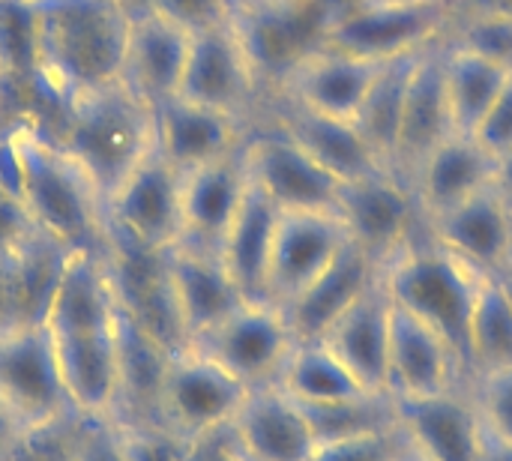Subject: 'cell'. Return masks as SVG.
Wrapping results in <instances>:
<instances>
[{"label":"cell","instance_id":"4dcf8cb0","mask_svg":"<svg viewBox=\"0 0 512 461\" xmlns=\"http://www.w3.org/2000/svg\"><path fill=\"white\" fill-rule=\"evenodd\" d=\"M279 387L303 408L333 405L369 393L324 342H297L279 375Z\"/></svg>","mask_w":512,"mask_h":461},{"label":"cell","instance_id":"5b68a950","mask_svg":"<svg viewBox=\"0 0 512 461\" xmlns=\"http://www.w3.org/2000/svg\"><path fill=\"white\" fill-rule=\"evenodd\" d=\"M450 24V0H336L321 45L366 63H390L444 42Z\"/></svg>","mask_w":512,"mask_h":461},{"label":"cell","instance_id":"11a10c76","mask_svg":"<svg viewBox=\"0 0 512 461\" xmlns=\"http://www.w3.org/2000/svg\"><path fill=\"white\" fill-rule=\"evenodd\" d=\"M30 3H36V0H30Z\"/></svg>","mask_w":512,"mask_h":461},{"label":"cell","instance_id":"f546056e","mask_svg":"<svg viewBox=\"0 0 512 461\" xmlns=\"http://www.w3.org/2000/svg\"><path fill=\"white\" fill-rule=\"evenodd\" d=\"M507 78H510V69L474 51L444 42V93H447L456 132L474 135V129L480 126V120L498 99Z\"/></svg>","mask_w":512,"mask_h":461},{"label":"cell","instance_id":"9a60e30c","mask_svg":"<svg viewBox=\"0 0 512 461\" xmlns=\"http://www.w3.org/2000/svg\"><path fill=\"white\" fill-rule=\"evenodd\" d=\"M246 132L249 126L243 120L183 96H174L153 111L156 150L180 177L240 150Z\"/></svg>","mask_w":512,"mask_h":461},{"label":"cell","instance_id":"f907efd6","mask_svg":"<svg viewBox=\"0 0 512 461\" xmlns=\"http://www.w3.org/2000/svg\"><path fill=\"white\" fill-rule=\"evenodd\" d=\"M270 3H279V0H237V12H243V9H258V6H270Z\"/></svg>","mask_w":512,"mask_h":461},{"label":"cell","instance_id":"816d5d0a","mask_svg":"<svg viewBox=\"0 0 512 461\" xmlns=\"http://www.w3.org/2000/svg\"><path fill=\"white\" fill-rule=\"evenodd\" d=\"M495 279L501 282V288H504V294L510 297V303H512V276H507V273H498Z\"/></svg>","mask_w":512,"mask_h":461},{"label":"cell","instance_id":"c3c4849f","mask_svg":"<svg viewBox=\"0 0 512 461\" xmlns=\"http://www.w3.org/2000/svg\"><path fill=\"white\" fill-rule=\"evenodd\" d=\"M114 3L129 15V21H135V18L153 15V3H156V0H114Z\"/></svg>","mask_w":512,"mask_h":461},{"label":"cell","instance_id":"e0dca14e","mask_svg":"<svg viewBox=\"0 0 512 461\" xmlns=\"http://www.w3.org/2000/svg\"><path fill=\"white\" fill-rule=\"evenodd\" d=\"M453 132L456 126L450 117L447 93H444V42H438L420 51L414 60V69L405 87L393 174L411 186V177L423 165V159Z\"/></svg>","mask_w":512,"mask_h":461},{"label":"cell","instance_id":"1f68e13d","mask_svg":"<svg viewBox=\"0 0 512 461\" xmlns=\"http://www.w3.org/2000/svg\"><path fill=\"white\" fill-rule=\"evenodd\" d=\"M417 54L399 57L390 63H381L372 87L354 117V126L366 138V144L375 150V156L384 162V168L393 171L396 162V144H399V123H402V105H405V87L411 78Z\"/></svg>","mask_w":512,"mask_h":461},{"label":"cell","instance_id":"ac0fdd59","mask_svg":"<svg viewBox=\"0 0 512 461\" xmlns=\"http://www.w3.org/2000/svg\"><path fill=\"white\" fill-rule=\"evenodd\" d=\"M423 231L483 276H498L512 252V210L492 186L423 222Z\"/></svg>","mask_w":512,"mask_h":461},{"label":"cell","instance_id":"277c9868","mask_svg":"<svg viewBox=\"0 0 512 461\" xmlns=\"http://www.w3.org/2000/svg\"><path fill=\"white\" fill-rule=\"evenodd\" d=\"M483 273L420 234L381 270L393 306L435 330L468 372V324Z\"/></svg>","mask_w":512,"mask_h":461},{"label":"cell","instance_id":"603a6c76","mask_svg":"<svg viewBox=\"0 0 512 461\" xmlns=\"http://www.w3.org/2000/svg\"><path fill=\"white\" fill-rule=\"evenodd\" d=\"M231 441L246 461H309L315 450L306 411L279 384L249 390Z\"/></svg>","mask_w":512,"mask_h":461},{"label":"cell","instance_id":"ab89813d","mask_svg":"<svg viewBox=\"0 0 512 461\" xmlns=\"http://www.w3.org/2000/svg\"><path fill=\"white\" fill-rule=\"evenodd\" d=\"M153 15L165 18L186 36L237 21V0H156Z\"/></svg>","mask_w":512,"mask_h":461},{"label":"cell","instance_id":"3957f363","mask_svg":"<svg viewBox=\"0 0 512 461\" xmlns=\"http://www.w3.org/2000/svg\"><path fill=\"white\" fill-rule=\"evenodd\" d=\"M51 135L87 171L102 201H108L156 147L153 111L123 84L63 105Z\"/></svg>","mask_w":512,"mask_h":461},{"label":"cell","instance_id":"52a82bcc","mask_svg":"<svg viewBox=\"0 0 512 461\" xmlns=\"http://www.w3.org/2000/svg\"><path fill=\"white\" fill-rule=\"evenodd\" d=\"M246 396L249 387H243L234 375L207 357L186 348L168 357L159 387L156 423L192 444L228 432Z\"/></svg>","mask_w":512,"mask_h":461},{"label":"cell","instance_id":"4316f807","mask_svg":"<svg viewBox=\"0 0 512 461\" xmlns=\"http://www.w3.org/2000/svg\"><path fill=\"white\" fill-rule=\"evenodd\" d=\"M393 300L384 282L372 285L318 342H324L342 366L369 393H387V354H390Z\"/></svg>","mask_w":512,"mask_h":461},{"label":"cell","instance_id":"cb8c5ba5","mask_svg":"<svg viewBox=\"0 0 512 461\" xmlns=\"http://www.w3.org/2000/svg\"><path fill=\"white\" fill-rule=\"evenodd\" d=\"M378 279L381 267L348 240L336 261L321 276H315L291 303L282 306L294 339L318 342L372 285H378Z\"/></svg>","mask_w":512,"mask_h":461},{"label":"cell","instance_id":"f1b7e54d","mask_svg":"<svg viewBox=\"0 0 512 461\" xmlns=\"http://www.w3.org/2000/svg\"><path fill=\"white\" fill-rule=\"evenodd\" d=\"M279 207L249 180L246 198L222 237L219 261L225 264L228 276L240 288L249 303H270L267 300V273H270V252L279 225Z\"/></svg>","mask_w":512,"mask_h":461},{"label":"cell","instance_id":"7c38bea8","mask_svg":"<svg viewBox=\"0 0 512 461\" xmlns=\"http://www.w3.org/2000/svg\"><path fill=\"white\" fill-rule=\"evenodd\" d=\"M180 186L183 177L153 147L105 201L108 231L153 252L174 249L183 237Z\"/></svg>","mask_w":512,"mask_h":461},{"label":"cell","instance_id":"484cf974","mask_svg":"<svg viewBox=\"0 0 512 461\" xmlns=\"http://www.w3.org/2000/svg\"><path fill=\"white\" fill-rule=\"evenodd\" d=\"M264 117L273 120L279 129H285L339 183H348L375 171H390L366 144L354 120L327 117V114H318V111H309L282 99H270Z\"/></svg>","mask_w":512,"mask_h":461},{"label":"cell","instance_id":"f35d334b","mask_svg":"<svg viewBox=\"0 0 512 461\" xmlns=\"http://www.w3.org/2000/svg\"><path fill=\"white\" fill-rule=\"evenodd\" d=\"M120 450L126 461H183L189 441L159 423H117Z\"/></svg>","mask_w":512,"mask_h":461},{"label":"cell","instance_id":"30bf717a","mask_svg":"<svg viewBox=\"0 0 512 461\" xmlns=\"http://www.w3.org/2000/svg\"><path fill=\"white\" fill-rule=\"evenodd\" d=\"M243 156L249 180L282 213H336L342 183L273 120L261 117L246 132Z\"/></svg>","mask_w":512,"mask_h":461},{"label":"cell","instance_id":"7402d4cb","mask_svg":"<svg viewBox=\"0 0 512 461\" xmlns=\"http://www.w3.org/2000/svg\"><path fill=\"white\" fill-rule=\"evenodd\" d=\"M51 342L75 417L114 423L120 411V390H123L120 324L114 333L51 339Z\"/></svg>","mask_w":512,"mask_h":461},{"label":"cell","instance_id":"8d00e7d4","mask_svg":"<svg viewBox=\"0 0 512 461\" xmlns=\"http://www.w3.org/2000/svg\"><path fill=\"white\" fill-rule=\"evenodd\" d=\"M468 393L480 414L483 432L501 441H512V366L474 375L468 381Z\"/></svg>","mask_w":512,"mask_h":461},{"label":"cell","instance_id":"8992f818","mask_svg":"<svg viewBox=\"0 0 512 461\" xmlns=\"http://www.w3.org/2000/svg\"><path fill=\"white\" fill-rule=\"evenodd\" d=\"M195 105H207L243 120L249 129L261 120L264 84L237 21L189 36L180 93ZM270 99V96H267Z\"/></svg>","mask_w":512,"mask_h":461},{"label":"cell","instance_id":"d6986e66","mask_svg":"<svg viewBox=\"0 0 512 461\" xmlns=\"http://www.w3.org/2000/svg\"><path fill=\"white\" fill-rule=\"evenodd\" d=\"M246 144V141H243ZM249 189V171L243 147L231 156L210 162L192 174H183L180 186V216H183V246L216 252L225 231L231 228Z\"/></svg>","mask_w":512,"mask_h":461},{"label":"cell","instance_id":"ee69618b","mask_svg":"<svg viewBox=\"0 0 512 461\" xmlns=\"http://www.w3.org/2000/svg\"><path fill=\"white\" fill-rule=\"evenodd\" d=\"M30 438L27 426L9 411V405L0 399V461H9L18 447H24V441Z\"/></svg>","mask_w":512,"mask_h":461},{"label":"cell","instance_id":"6da1fadb","mask_svg":"<svg viewBox=\"0 0 512 461\" xmlns=\"http://www.w3.org/2000/svg\"><path fill=\"white\" fill-rule=\"evenodd\" d=\"M42 90L63 108L120 84L129 15L114 0H36Z\"/></svg>","mask_w":512,"mask_h":461},{"label":"cell","instance_id":"74e56055","mask_svg":"<svg viewBox=\"0 0 512 461\" xmlns=\"http://www.w3.org/2000/svg\"><path fill=\"white\" fill-rule=\"evenodd\" d=\"M408 450L405 435L399 426L369 432V435H354L342 441H321L315 444L309 461H396Z\"/></svg>","mask_w":512,"mask_h":461},{"label":"cell","instance_id":"7bdbcfd3","mask_svg":"<svg viewBox=\"0 0 512 461\" xmlns=\"http://www.w3.org/2000/svg\"><path fill=\"white\" fill-rule=\"evenodd\" d=\"M69 461H126L120 450L117 423L111 420H87V429L75 441Z\"/></svg>","mask_w":512,"mask_h":461},{"label":"cell","instance_id":"836d02e7","mask_svg":"<svg viewBox=\"0 0 512 461\" xmlns=\"http://www.w3.org/2000/svg\"><path fill=\"white\" fill-rule=\"evenodd\" d=\"M303 408V405H300ZM312 426L315 444L321 441H342L354 435H369L396 426V402L387 393H360L345 402L303 408Z\"/></svg>","mask_w":512,"mask_h":461},{"label":"cell","instance_id":"bcb514c9","mask_svg":"<svg viewBox=\"0 0 512 461\" xmlns=\"http://www.w3.org/2000/svg\"><path fill=\"white\" fill-rule=\"evenodd\" d=\"M459 12H492L512 18V0H450Z\"/></svg>","mask_w":512,"mask_h":461},{"label":"cell","instance_id":"7dc6e473","mask_svg":"<svg viewBox=\"0 0 512 461\" xmlns=\"http://www.w3.org/2000/svg\"><path fill=\"white\" fill-rule=\"evenodd\" d=\"M477 461H512V441H501V438H492L483 432Z\"/></svg>","mask_w":512,"mask_h":461},{"label":"cell","instance_id":"9c48e42d","mask_svg":"<svg viewBox=\"0 0 512 461\" xmlns=\"http://www.w3.org/2000/svg\"><path fill=\"white\" fill-rule=\"evenodd\" d=\"M294 345L297 339L279 306L243 303L234 315L195 339L189 351L207 357L210 363L234 375L243 387L258 390L279 384Z\"/></svg>","mask_w":512,"mask_h":461},{"label":"cell","instance_id":"83f0119b","mask_svg":"<svg viewBox=\"0 0 512 461\" xmlns=\"http://www.w3.org/2000/svg\"><path fill=\"white\" fill-rule=\"evenodd\" d=\"M189 36L159 15H144L129 24L120 84L150 111L180 93Z\"/></svg>","mask_w":512,"mask_h":461},{"label":"cell","instance_id":"db71d44e","mask_svg":"<svg viewBox=\"0 0 512 461\" xmlns=\"http://www.w3.org/2000/svg\"><path fill=\"white\" fill-rule=\"evenodd\" d=\"M501 273H507V276H512V252H510V258H507V264H504V270Z\"/></svg>","mask_w":512,"mask_h":461},{"label":"cell","instance_id":"681fc988","mask_svg":"<svg viewBox=\"0 0 512 461\" xmlns=\"http://www.w3.org/2000/svg\"><path fill=\"white\" fill-rule=\"evenodd\" d=\"M213 461H246L240 456V450L234 447V441H231V429H228V435L219 441V447H216V453H213Z\"/></svg>","mask_w":512,"mask_h":461},{"label":"cell","instance_id":"e575fe53","mask_svg":"<svg viewBox=\"0 0 512 461\" xmlns=\"http://www.w3.org/2000/svg\"><path fill=\"white\" fill-rule=\"evenodd\" d=\"M39 81L36 12L30 0H0V84Z\"/></svg>","mask_w":512,"mask_h":461},{"label":"cell","instance_id":"f6af8a7d","mask_svg":"<svg viewBox=\"0 0 512 461\" xmlns=\"http://www.w3.org/2000/svg\"><path fill=\"white\" fill-rule=\"evenodd\" d=\"M492 189L501 195V201L512 210V150H507L504 156H498L495 162V180H492Z\"/></svg>","mask_w":512,"mask_h":461},{"label":"cell","instance_id":"ffe728a7","mask_svg":"<svg viewBox=\"0 0 512 461\" xmlns=\"http://www.w3.org/2000/svg\"><path fill=\"white\" fill-rule=\"evenodd\" d=\"M468 384L456 351L426 324L393 306L390 354H387V396L414 399Z\"/></svg>","mask_w":512,"mask_h":461},{"label":"cell","instance_id":"4fadbf2b","mask_svg":"<svg viewBox=\"0 0 512 461\" xmlns=\"http://www.w3.org/2000/svg\"><path fill=\"white\" fill-rule=\"evenodd\" d=\"M393 402L396 426L420 459L477 461L483 444V423L468 393V384L432 396Z\"/></svg>","mask_w":512,"mask_h":461},{"label":"cell","instance_id":"b9f144b4","mask_svg":"<svg viewBox=\"0 0 512 461\" xmlns=\"http://www.w3.org/2000/svg\"><path fill=\"white\" fill-rule=\"evenodd\" d=\"M474 138L498 159L507 150H512V72L507 84L501 87L498 99L492 102V108L486 111V117L480 120V126L474 129Z\"/></svg>","mask_w":512,"mask_h":461},{"label":"cell","instance_id":"ba28073f","mask_svg":"<svg viewBox=\"0 0 512 461\" xmlns=\"http://www.w3.org/2000/svg\"><path fill=\"white\" fill-rule=\"evenodd\" d=\"M0 399L30 435L75 417L45 324H0Z\"/></svg>","mask_w":512,"mask_h":461},{"label":"cell","instance_id":"2e32d148","mask_svg":"<svg viewBox=\"0 0 512 461\" xmlns=\"http://www.w3.org/2000/svg\"><path fill=\"white\" fill-rule=\"evenodd\" d=\"M378 66L381 63H366L321 45L285 72L270 99H282L327 117L354 120Z\"/></svg>","mask_w":512,"mask_h":461},{"label":"cell","instance_id":"60d3db41","mask_svg":"<svg viewBox=\"0 0 512 461\" xmlns=\"http://www.w3.org/2000/svg\"><path fill=\"white\" fill-rule=\"evenodd\" d=\"M36 234H39V228L33 225V219L24 210V204L18 201V195L6 192L0 186V267L6 261H12Z\"/></svg>","mask_w":512,"mask_h":461},{"label":"cell","instance_id":"d4e9b609","mask_svg":"<svg viewBox=\"0 0 512 461\" xmlns=\"http://www.w3.org/2000/svg\"><path fill=\"white\" fill-rule=\"evenodd\" d=\"M495 162L498 159L474 135L453 132L447 141H441L411 177L420 219L429 222L486 192L495 180Z\"/></svg>","mask_w":512,"mask_h":461},{"label":"cell","instance_id":"44dd1931","mask_svg":"<svg viewBox=\"0 0 512 461\" xmlns=\"http://www.w3.org/2000/svg\"><path fill=\"white\" fill-rule=\"evenodd\" d=\"M168 285L189 345L249 303L216 252L183 243L168 249Z\"/></svg>","mask_w":512,"mask_h":461},{"label":"cell","instance_id":"f5cc1de1","mask_svg":"<svg viewBox=\"0 0 512 461\" xmlns=\"http://www.w3.org/2000/svg\"><path fill=\"white\" fill-rule=\"evenodd\" d=\"M396 461H423V459H420V456H417V453H414V450L408 447V450H405V453H402V456H399Z\"/></svg>","mask_w":512,"mask_h":461},{"label":"cell","instance_id":"d590c367","mask_svg":"<svg viewBox=\"0 0 512 461\" xmlns=\"http://www.w3.org/2000/svg\"><path fill=\"white\" fill-rule=\"evenodd\" d=\"M444 42L474 51L512 72V18L507 15L453 9V24Z\"/></svg>","mask_w":512,"mask_h":461},{"label":"cell","instance_id":"5bb4252c","mask_svg":"<svg viewBox=\"0 0 512 461\" xmlns=\"http://www.w3.org/2000/svg\"><path fill=\"white\" fill-rule=\"evenodd\" d=\"M348 246V231L336 213H279L267 300L273 306L291 303L315 276H321Z\"/></svg>","mask_w":512,"mask_h":461},{"label":"cell","instance_id":"8fae6325","mask_svg":"<svg viewBox=\"0 0 512 461\" xmlns=\"http://www.w3.org/2000/svg\"><path fill=\"white\" fill-rule=\"evenodd\" d=\"M336 216L348 240L381 270L420 234L423 219L414 189L393 171H375L339 186Z\"/></svg>","mask_w":512,"mask_h":461},{"label":"cell","instance_id":"7a4b0ae2","mask_svg":"<svg viewBox=\"0 0 512 461\" xmlns=\"http://www.w3.org/2000/svg\"><path fill=\"white\" fill-rule=\"evenodd\" d=\"M6 135L33 225L66 252H105V201L87 171L36 120H18Z\"/></svg>","mask_w":512,"mask_h":461},{"label":"cell","instance_id":"d6a6232c","mask_svg":"<svg viewBox=\"0 0 512 461\" xmlns=\"http://www.w3.org/2000/svg\"><path fill=\"white\" fill-rule=\"evenodd\" d=\"M512 366V303L495 276H483L468 324V381Z\"/></svg>","mask_w":512,"mask_h":461}]
</instances>
